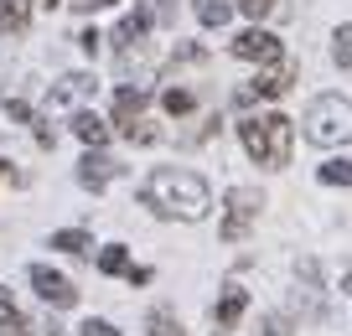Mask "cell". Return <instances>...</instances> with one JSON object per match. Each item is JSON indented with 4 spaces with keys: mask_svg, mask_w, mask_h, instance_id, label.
I'll use <instances>...</instances> for the list:
<instances>
[{
    "mask_svg": "<svg viewBox=\"0 0 352 336\" xmlns=\"http://www.w3.org/2000/svg\"><path fill=\"white\" fill-rule=\"evenodd\" d=\"M145 326H151V336H187L171 311H151V321H145Z\"/></svg>",
    "mask_w": 352,
    "mask_h": 336,
    "instance_id": "cell-20",
    "label": "cell"
},
{
    "mask_svg": "<svg viewBox=\"0 0 352 336\" xmlns=\"http://www.w3.org/2000/svg\"><path fill=\"white\" fill-rule=\"evenodd\" d=\"M32 0H0V32H26Z\"/></svg>",
    "mask_w": 352,
    "mask_h": 336,
    "instance_id": "cell-14",
    "label": "cell"
},
{
    "mask_svg": "<svg viewBox=\"0 0 352 336\" xmlns=\"http://www.w3.org/2000/svg\"><path fill=\"white\" fill-rule=\"evenodd\" d=\"M331 57H337V67H352V26H342L331 36Z\"/></svg>",
    "mask_w": 352,
    "mask_h": 336,
    "instance_id": "cell-22",
    "label": "cell"
},
{
    "mask_svg": "<svg viewBox=\"0 0 352 336\" xmlns=\"http://www.w3.org/2000/svg\"><path fill=\"white\" fill-rule=\"evenodd\" d=\"M83 93H94V78L88 73H67L63 83L52 88V104H67V98H83Z\"/></svg>",
    "mask_w": 352,
    "mask_h": 336,
    "instance_id": "cell-15",
    "label": "cell"
},
{
    "mask_svg": "<svg viewBox=\"0 0 352 336\" xmlns=\"http://www.w3.org/2000/svg\"><path fill=\"white\" fill-rule=\"evenodd\" d=\"M0 181H16V171H11V166H6V161H0Z\"/></svg>",
    "mask_w": 352,
    "mask_h": 336,
    "instance_id": "cell-30",
    "label": "cell"
},
{
    "mask_svg": "<svg viewBox=\"0 0 352 336\" xmlns=\"http://www.w3.org/2000/svg\"><path fill=\"white\" fill-rule=\"evenodd\" d=\"M140 202L161 217H182V223H202L212 207L208 197V181L197 171H176V166H161L140 181Z\"/></svg>",
    "mask_w": 352,
    "mask_h": 336,
    "instance_id": "cell-1",
    "label": "cell"
},
{
    "mask_svg": "<svg viewBox=\"0 0 352 336\" xmlns=\"http://www.w3.org/2000/svg\"><path fill=\"white\" fill-rule=\"evenodd\" d=\"M290 78H296V67L280 57V63H270V73H259V78H254V83L243 88L239 98H243V104H254V98H280V93L290 88Z\"/></svg>",
    "mask_w": 352,
    "mask_h": 336,
    "instance_id": "cell-6",
    "label": "cell"
},
{
    "mask_svg": "<svg viewBox=\"0 0 352 336\" xmlns=\"http://www.w3.org/2000/svg\"><path fill=\"white\" fill-rule=\"evenodd\" d=\"M78 336H120V331H114L109 321H83V326H78Z\"/></svg>",
    "mask_w": 352,
    "mask_h": 336,
    "instance_id": "cell-25",
    "label": "cell"
},
{
    "mask_svg": "<svg viewBox=\"0 0 352 336\" xmlns=\"http://www.w3.org/2000/svg\"><path fill=\"white\" fill-rule=\"evenodd\" d=\"M99 269H104V274H130V259H124V249H120V243L99 254Z\"/></svg>",
    "mask_w": 352,
    "mask_h": 336,
    "instance_id": "cell-21",
    "label": "cell"
},
{
    "mask_svg": "<svg viewBox=\"0 0 352 336\" xmlns=\"http://www.w3.org/2000/svg\"><path fill=\"white\" fill-rule=\"evenodd\" d=\"M6 114H11V120H32V109H26L21 98H11V104H6Z\"/></svg>",
    "mask_w": 352,
    "mask_h": 336,
    "instance_id": "cell-28",
    "label": "cell"
},
{
    "mask_svg": "<svg viewBox=\"0 0 352 336\" xmlns=\"http://www.w3.org/2000/svg\"><path fill=\"white\" fill-rule=\"evenodd\" d=\"M99 42H104V36L94 32V26H88V32H78V47H83V52H94V47H99Z\"/></svg>",
    "mask_w": 352,
    "mask_h": 336,
    "instance_id": "cell-26",
    "label": "cell"
},
{
    "mask_svg": "<svg viewBox=\"0 0 352 336\" xmlns=\"http://www.w3.org/2000/svg\"><path fill=\"white\" fill-rule=\"evenodd\" d=\"M73 5H78V11H109L114 0H73Z\"/></svg>",
    "mask_w": 352,
    "mask_h": 336,
    "instance_id": "cell-29",
    "label": "cell"
},
{
    "mask_svg": "<svg viewBox=\"0 0 352 336\" xmlns=\"http://www.w3.org/2000/svg\"><path fill=\"white\" fill-rule=\"evenodd\" d=\"M32 284H36V295H42L47 305H57V311L78 305V290H73V284H67L57 269H47V264H36V269H32Z\"/></svg>",
    "mask_w": 352,
    "mask_h": 336,
    "instance_id": "cell-7",
    "label": "cell"
},
{
    "mask_svg": "<svg viewBox=\"0 0 352 336\" xmlns=\"http://www.w3.org/2000/svg\"><path fill=\"white\" fill-rule=\"evenodd\" d=\"M233 5H239L243 16H254V21H259V16H270V5H275V0H233Z\"/></svg>",
    "mask_w": 352,
    "mask_h": 336,
    "instance_id": "cell-24",
    "label": "cell"
},
{
    "mask_svg": "<svg viewBox=\"0 0 352 336\" xmlns=\"http://www.w3.org/2000/svg\"><path fill=\"white\" fill-rule=\"evenodd\" d=\"M151 21H155V16L145 11V5H140V11H130V16L120 21V32H114V42H120V57H135V52H140V42H145V32H151Z\"/></svg>",
    "mask_w": 352,
    "mask_h": 336,
    "instance_id": "cell-9",
    "label": "cell"
},
{
    "mask_svg": "<svg viewBox=\"0 0 352 336\" xmlns=\"http://www.w3.org/2000/svg\"><path fill=\"white\" fill-rule=\"evenodd\" d=\"M192 104H197L192 88H166V93H161V109L171 114V120H176V114H192Z\"/></svg>",
    "mask_w": 352,
    "mask_h": 336,
    "instance_id": "cell-17",
    "label": "cell"
},
{
    "mask_svg": "<svg viewBox=\"0 0 352 336\" xmlns=\"http://www.w3.org/2000/svg\"><path fill=\"white\" fill-rule=\"evenodd\" d=\"M124 140H135V145H151V140H161V130H151L145 120H135L130 130H124Z\"/></svg>",
    "mask_w": 352,
    "mask_h": 336,
    "instance_id": "cell-23",
    "label": "cell"
},
{
    "mask_svg": "<svg viewBox=\"0 0 352 336\" xmlns=\"http://www.w3.org/2000/svg\"><path fill=\"white\" fill-rule=\"evenodd\" d=\"M243 311H249V290L228 284V290H223V300L212 305V326H218V331H233V326L243 321Z\"/></svg>",
    "mask_w": 352,
    "mask_h": 336,
    "instance_id": "cell-11",
    "label": "cell"
},
{
    "mask_svg": "<svg viewBox=\"0 0 352 336\" xmlns=\"http://www.w3.org/2000/svg\"><path fill=\"white\" fill-rule=\"evenodd\" d=\"M228 16H233L228 0H197V21H202V26H218V32H223V26H228Z\"/></svg>",
    "mask_w": 352,
    "mask_h": 336,
    "instance_id": "cell-16",
    "label": "cell"
},
{
    "mask_svg": "<svg viewBox=\"0 0 352 336\" xmlns=\"http://www.w3.org/2000/svg\"><path fill=\"white\" fill-rule=\"evenodd\" d=\"M264 336H290V326L280 321V315H270V321H264Z\"/></svg>",
    "mask_w": 352,
    "mask_h": 336,
    "instance_id": "cell-27",
    "label": "cell"
},
{
    "mask_svg": "<svg viewBox=\"0 0 352 336\" xmlns=\"http://www.w3.org/2000/svg\"><path fill=\"white\" fill-rule=\"evenodd\" d=\"M145 104H151V93H145L140 83H124L120 93H114V124H120V130H130V124L145 114Z\"/></svg>",
    "mask_w": 352,
    "mask_h": 336,
    "instance_id": "cell-10",
    "label": "cell"
},
{
    "mask_svg": "<svg viewBox=\"0 0 352 336\" xmlns=\"http://www.w3.org/2000/svg\"><path fill=\"white\" fill-rule=\"evenodd\" d=\"M306 140L321 145V150H331V145H347V140H352V104H347L342 93L311 98V109H306Z\"/></svg>",
    "mask_w": 352,
    "mask_h": 336,
    "instance_id": "cell-3",
    "label": "cell"
},
{
    "mask_svg": "<svg viewBox=\"0 0 352 336\" xmlns=\"http://www.w3.org/2000/svg\"><path fill=\"white\" fill-rule=\"evenodd\" d=\"M239 140H243V150H249L254 161L264 166V171H280V166H290L296 124H290L285 114H275V109H264V114H249V120H239Z\"/></svg>",
    "mask_w": 352,
    "mask_h": 336,
    "instance_id": "cell-2",
    "label": "cell"
},
{
    "mask_svg": "<svg viewBox=\"0 0 352 336\" xmlns=\"http://www.w3.org/2000/svg\"><path fill=\"white\" fill-rule=\"evenodd\" d=\"M259 207H264V197L254 192V186H233L228 192V217H223V243H239L243 233H249V223L259 217Z\"/></svg>",
    "mask_w": 352,
    "mask_h": 336,
    "instance_id": "cell-4",
    "label": "cell"
},
{
    "mask_svg": "<svg viewBox=\"0 0 352 336\" xmlns=\"http://www.w3.org/2000/svg\"><path fill=\"white\" fill-rule=\"evenodd\" d=\"M73 135H78L83 145H94V150H99V145L109 140V124H104L99 114H88V109H83V114H73Z\"/></svg>",
    "mask_w": 352,
    "mask_h": 336,
    "instance_id": "cell-12",
    "label": "cell"
},
{
    "mask_svg": "<svg viewBox=\"0 0 352 336\" xmlns=\"http://www.w3.org/2000/svg\"><path fill=\"white\" fill-rule=\"evenodd\" d=\"M0 336H32V326H26V315L16 311V300L6 290H0Z\"/></svg>",
    "mask_w": 352,
    "mask_h": 336,
    "instance_id": "cell-13",
    "label": "cell"
},
{
    "mask_svg": "<svg viewBox=\"0 0 352 336\" xmlns=\"http://www.w3.org/2000/svg\"><path fill=\"white\" fill-rule=\"evenodd\" d=\"M233 57H243V63H280L285 57V47H280L275 32H264V26H249V32L233 36Z\"/></svg>",
    "mask_w": 352,
    "mask_h": 336,
    "instance_id": "cell-5",
    "label": "cell"
},
{
    "mask_svg": "<svg viewBox=\"0 0 352 336\" xmlns=\"http://www.w3.org/2000/svg\"><path fill=\"white\" fill-rule=\"evenodd\" d=\"M114 176H120V161H114V155H104V150H88L83 161H78V181H83L88 192H104Z\"/></svg>",
    "mask_w": 352,
    "mask_h": 336,
    "instance_id": "cell-8",
    "label": "cell"
},
{
    "mask_svg": "<svg viewBox=\"0 0 352 336\" xmlns=\"http://www.w3.org/2000/svg\"><path fill=\"white\" fill-rule=\"evenodd\" d=\"M52 249H63V254H83V249H88V233H83V228H63V233H52Z\"/></svg>",
    "mask_w": 352,
    "mask_h": 336,
    "instance_id": "cell-19",
    "label": "cell"
},
{
    "mask_svg": "<svg viewBox=\"0 0 352 336\" xmlns=\"http://www.w3.org/2000/svg\"><path fill=\"white\" fill-rule=\"evenodd\" d=\"M321 181L327 186H352V161L342 155V161H327L321 166Z\"/></svg>",
    "mask_w": 352,
    "mask_h": 336,
    "instance_id": "cell-18",
    "label": "cell"
}]
</instances>
